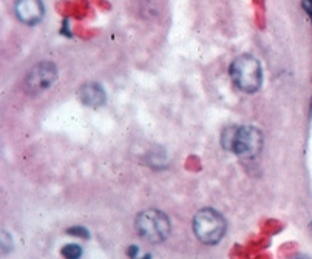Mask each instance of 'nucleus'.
<instances>
[{"mask_svg": "<svg viewBox=\"0 0 312 259\" xmlns=\"http://www.w3.org/2000/svg\"><path fill=\"white\" fill-rule=\"evenodd\" d=\"M231 77L238 90L244 93H255L263 82L261 63L252 54H241L234 59L231 65Z\"/></svg>", "mask_w": 312, "mask_h": 259, "instance_id": "obj_2", "label": "nucleus"}, {"mask_svg": "<svg viewBox=\"0 0 312 259\" xmlns=\"http://www.w3.org/2000/svg\"><path fill=\"white\" fill-rule=\"evenodd\" d=\"M58 79V68L53 62L43 60L31 68L25 79V88L30 94H40L51 88Z\"/></svg>", "mask_w": 312, "mask_h": 259, "instance_id": "obj_5", "label": "nucleus"}, {"mask_svg": "<svg viewBox=\"0 0 312 259\" xmlns=\"http://www.w3.org/2000/svg\"><path fill=\"white\" fill-rule=\"evenodd\" d=\"M135 227L139 236L152 244L164 242L172 232V224L170 219L167 218V214L156 208L141 211L136 216Z\"/></svg>", "mask_w": 312, "mask_h": 259, "instance_id": "obj_4", "label": "nucleus"}, {"mask_svg": "<svg viewBox=\"0 0 312 259\" xmlns=\"http://www.w3.org/2000/svg\"><path fill=\"white\" fill-rule=\"evenodd\" d=\"M228 222L219 211L213 208H203L193 218V233L198 241L206 245L218 244L226 235Z\"/></svg>", "mask_w": 312, "mask_h": 259, "instance_id": "obj_3", "label": "nucleus"}, {"mask_svg": "<svg viewBox=\"0 0 312 259\" xmlns=\"http://www.w3.org/2000/svg\"><path fill=\"white\" fill-rule=\"evenodd\" d=\"M14 11L19 20L26 25L39 23L43 19V14H45L42 0H17L14 5Z\"/></svg>", "mask_w": 312, "mask_h": 259, "instance_id": "obj_6", "label": "nucleus"}, {"mask_svg": "<svg viewBox=\"0 0 312 259\" xmlns=\"http://www.w3.org/2000/svg\"><path fill=\"white\" fill-rule=\"evenodd\" d=\"M221 145L241 157H255L263 148V133L253 125L226 126L221 135Z\"/></svg>", "mask_w": 312, "mask_h": 259, "instance_id": "obj_1", "label": "nucleus"}, {"mask_svg": "<svg viewBox=\"0 0 312 259\" xmlns=\"http://www.w3.org/2000/svg\"><path fill=\"white\" fill-rule=\"evenodd\" d=\"M77 98L83 105L90 107V108L102 107L105 104V101H107L105 90L102 88L101 83H96V82L83 83L77 90Z\"/></svg>", "mask_w": 312, "mask_h": 259, "instance_id": "obj_7", "label": "nucleus"}, {"mask_svg": "<svg viewBox=\"0 0 312 259\" xmlns=\"http://www.w3.org/2000/svg\"><path fill=\"white\" fill-rule=\"evenodd\" d=\"M61 253L65 259H79L82 256V248L77 244H67Z\"/></svg>", "mask_w": 312, "mask_h": 259, "instance_id": "obj_8", "label": "nucleus"}, {"mask_svg": "<svg viewBox=\"0 0 312 259\" xmlns=\"http://www.w3.org/2000/svg\"><path fill=\"white\" fill-rule=\"evenodd\" d=\"M297 259H306V257H297Z\"/></svg>", "mask_w": 312, "mask_h": 259, "instance_id": "obj_11", "label": "nucleus"}, {"mask_svg": "<svg viewBox=\"0 0 312 259\" xmlns=\"http://www.w3.org/2000/svg\"><path fill=\"white\" fill-rule=\"evenodd\" d=\"M68 233H74L73 236H80V238H88V232L83 230V229H79V227H74L71 230H68Z\"/></svg>", "mask_w": 312, "mask_h": 259, "instance_id": "obj_9", "label": "nucleus"}, {"mask_svg": "<svg viewBox=\"0 0 312 259\" xmlns=\"http://www.w3.org/2000/svg\"><path fill=\"white\" fill-rule=\"evenodd\" d=\"M303 7H304V10L307 11V14H309L310 19H312V0H304V2H303Z\"/></svg>", "mask_w": 312, "mask_h": 259, "instance_id": "obj_10", "label": "nucleus"}]
</instances>
